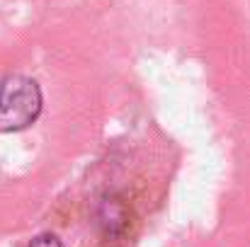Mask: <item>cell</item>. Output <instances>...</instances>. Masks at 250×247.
Wrapping results in <instances>:
<instances>
[{
    "label": "cell",
    "mask_w": 250,
    "mask_h": 247,
    "mask_svg": "<svg viewBox=\"0 0 250 247\" xmlns=\"http://www.w3.org/2000/svg\"><path fill=\"white\" fill-rule=\"evenodd\" d=\"M44 107L37 80L27 76H10L0 85V131H22L32 126Z\"/></svg>",
    "instance_id": "1"
},
{
    "label": "cell",
    "mask_w": 250,
    "mask_h": 247,
    "mask_svg": "<svg viewBox=\"0 0 250 247\" xmlns=\"http://www.w3.org/2000/svg\"><path fill=\"white\" fill-rule=\"evenodd\" d=\"M27 247H66V245H63L56 235H51V233H42V235H37Z\"/></svg>",
    "instance_id": "3"
},
{
    "label": "cell",
    "mask_w": 250,
    "mask_h": 247,
    "mask_svg": "<svg viewBox=\"0 0 250 247\" xmlns=\"http://www.w3.org/2000/svg\"><path fill=\"white\" fill-rule=\"evenodd\" d=\"M100 226L107 238H119L129 228V211L117 199H107L100 209Z\"/></svg>",
    "instance_id": "2"
}]
</instances>
